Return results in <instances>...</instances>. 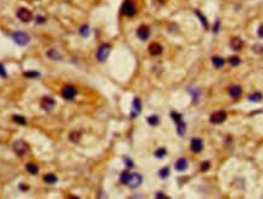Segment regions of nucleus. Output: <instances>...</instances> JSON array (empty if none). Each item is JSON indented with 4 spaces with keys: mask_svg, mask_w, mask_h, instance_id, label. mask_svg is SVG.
I'll use <instances>...</instances> for the list:
<instances>
[{
    "mask_svg": "<svg viewBox=\"0 0 263 199\" xmlns=\"http://www.w3.org/2000/svg\"><path fill=\"white\" fill-rule=\"evenodd\" d=\"M141 182H143V176L140 174H129L124 185H127L132 188H137L138 186L141 185Z\"/></svg>",
    "mask_w": 263,
    "mask_h": 199,
    "instance_id": "f257e3e1",
    "label": "nucleus"
},
{
    "mask_svg": "<svg viewBox=\"0 0 263 199\" xmlns=\"http://www.w3.org/2000/svg\"><path fill=\"white\" fill-rule=\"evenodd\" d=\"M110 50H111V48H110L108 44H106V43L101 44V45L99 47L97 51H96V60H97L99 62H104V61L107 59V56H108V54H110Z\"/></svg>",
    "mask_w": 263,
    "mask_h": 199,
    "instance_id": "f03ea898",
    "label": "nucleus"
},
{
    "mask_svg": "<svg viewBox=\"0 0 263 199\" xmlns=\"http://www.w3.org/2000/svg\"><path fill=\"white\" fill-rule=\"evenodd\" d=\"M12 39L18 45H27L29 43V36L24 32H15L12 33Z\"/></svg>",
    "mask_w": 263,
    "mask_h": 199,
    "instance_id": "7ed1b4c3",
    "label": "nucleus"
},
{
    "mask_svg": "<svg viewBox=\"0 0 263 199\" xmlns=\"http://www.w3.org/2000/svg\"><path fill=\"white\" fill-rule=\"evenodd\" d=\"M12 148H13L15 153H16L17 155H20V156H23V155L27 154V152H28V145H27V143L23 142V141H21V139H20V141H16V142L13 143Z\"/></svg>",
    "mask_w": 263,
    "mask_h": 199,
    "instance_id": "20e7f679",
    "label": "nucleus"
},
{
    "mask_svg": "<svg viewBox=\"0 0 263 199\" xmlns=\"http://www.w3.org/2000/svg\"><path fill=\"white\" fill-rule=\"evenodd\" d=\"M122 12H123V15H126V16H128V17L134 16L135 12H137L135 5H134L132 1L126 0V1L123 2V5H122Z\"/></svg>",
    "mask_w": 263,
    "mask_h": 199,
    "instance_id": "39448f33",
    "label": "nucleus"
},
{
    "mask_svg": "<svg viewBox=\"0 0 263 199\" xmlns=\"http://www.w3.org/2000/svg\"><path fill=\"white\" fill-rule=\"evenodd\" d=\"M225 118H227V112L224 110H218V111H216V112H213L211 115L210 120H211L212 123L218 125V123H223L225 121Z\"/></svg>",
    "mask_w": 263,
    "mask_h": 199,
    "instance_id": "423d86ee",
    "label": "nucleus"
},
{
    "mask_svg": "<svg viewBox=\"0 0 263 199\" xmlns=\"http://www.w3.org/2000/svg\"><path fill=\"white\" fill-rule=\"evenodd\" d=\"M17 17L22 21V22H31L32 20H33V15H32V12L29 11V10H27V9H24V7H21V9H18V11H17Z\"/></svg>",
    "mask_w": 263,
    "mask_h": 199,
    "instance_id": "0eeeda50",
    "label": "nucleus"
},
{
    "mask_svg": "<svg viewBox=\"0 0 263 199\" xmlns=\"http://www.w3.org/2000/svg\"><path fill=\"white\" fill-rule=\"evenodd\" d=\"M55 105H56V101L51 97H44L40 101V106L45 111H51L55 107Z\"/></svg>",
    "mask_w": 263,
    "mask_h": 199,
    "instance_id": "6e6552de",
    "label": "nucleus"
},
{
    "mask_svg": "<svg viewBox=\"0 0 263 199\" xmlns=\"http://www.w3.org/2000/svg\"><path fill=\"white\" fill-rule=\"evenodd\" d=\"M76 93H77V92H76V88H75L73 86H70V84L65 86V87L62 88V92H61L62 97L66 100H72L76 97Z\"/></svg>",
    "mask_w": 263,
    "mask_h": 199,
    "instance_id": "1a4fd4ad",
    "label": "nucleus"
},
{
    "mask_svg": "<svg viewBox=\"0 0 263 199\" xmlns=\"http://www.w3.org/2000/svg\"><path fill=\"white\" fill-rule=\"evenodd\" d=\"M137 36H138L139 39L146 40L149 38V36H150V28L148 26H140L138 28V31H137Z\"/></svg>",
    "mask_w": 263,
    "mask_h": 199,
    "instance_id": "9d476101",
    "label": "nucleus"
},
{
    "mask_svg": "<svg viewBox=\"0 0 263 199\" xmlns=\"http://www.w3.org/2000/svg\"><path fill=\"white\" fill-rule=\"evenodd\" d=\"M190 148H191V150L194 153H200L203 149V143H202V141L200 138H194V139H191Z\"/></svg>",
    "mask_w": 263,
    "mask_h": 199,
    "instance_id": "9b49d317",
    "label": "nucleus"
},
{
    "mask_svg": "<svg viewBox=\"0 0 263 199\" xmlns=\"http://www.w3.org/2000/svg\"><path fill=\"white\" fill-rule=\"evenodd\" d=\"M162 50H163V48H162V45L159 44V43H151L150 47H149V53H150L151 55H154V56L160 55V54L162 53Z\"/></svg>",
    "mask_w": 263,
    "mask_h": 199,
    "instance_id": "f8f14e48",
    "label": "nucleus"
},
{
    "mask_svg": "<svg viewBox=\"0 0 263 199\" xmlns=\"http://www.w3.org/2000/svg\"><path fill=\"white\" fill-rule=\"evenodd\" d=\"M141 111V101L139 98H135L133 100V110H132V114L130 116L132 117H137V115Z\"/></svg>",
    "mask_w": 263,
    "mask_h": 199,
    "instance_id": "ddd939ff",
    "label": "nucleus"
},
{
    "mask_svg": "<svg viewBox=\"0 0 263 199\" xmlns=\"http://www.w3.org/2000/svg\"><path fill=\"white\" fill-rule=\"evenodd\" d=\"M174 167H175V170H177V171H180V172L185 171V170H186V167H188V161H186V159H184V158L178 159V160L175 161Z\"/></svg>",
    "mask_w": 263,
    "mask_h": 199,
    "instance_id": "4468645a",
    "label": "nucleus"
},
{
    "mask_svg": "<svg viewBox=\"0 0 263 199\" xmlns=\"http://www.w3.org/2000/svg\"><path fill=\"white\" fill-rule=\"evenodd\" d=\"M241 93H243V89H241V87L238 86V84H234V86H232V87L229 88V94H230V97H233V98H239V97L241 96Z\"/></svg>",
    "mask_w": 263,
    "mask_h": 199,
    "instance_id": "2eb2a0df",
    "label": "nucleus"
},
{
    "mask_svg": "<svg viewBox=\"0 0 263 199\" xmlns=\"http://www.w3.org/2000/svg\"><path fill=\"white\" fill-rule=\"evenodd\" d=\"M243 40L239 38V37H234L232 40H230V47H232V49H234V50H240L241 48H243Z\"/></svg>",
    "mask_w": 263,
    "mask_h": 199,
    "instance_id": "dca6fc26",
    "label": "nucleus"
},
{
    "mask_svg": "<svg viewBox=\"0 0 263 199\" xmlns=\"http://www.w3.org/2000/svg\"><path fill=\"white\" fill-rule=\"evenodd\" d=\"M185 131H186V123H185L183 120L179 121V122H177V132H178V134H179L180 137L184 136Z\"/></svg>",
    "mask_w": 263,
    "mask_h": 199,
    "instance_id": "f3484780",
    "label": "nucleus"
},
{
    "mask_svg": "<svg viewBox=\"0 0 263 199\" xmlns=\"http://www.w3.org/2000/svg\"><path fill=\"white\" fill-rule=\"evenodd\" d=\"M46 56H48L49 59H51V60H61V59H62L61 55H60L55 49L48 50V51H46Z\"/></svg>",
    "mask_w": 263,
    "mask_h": 199,
    "instance_id": "a211bd4d",
    "label": "nucleus"
},
{
    "mask_svg": "<svg viewBox=\"0 0 263 199\" xmlns=\"http://www.w3.org/2000/svg\"><path fill=\"white\" fill-rule=\"evenodd\" d=\"M26 170H27L29 174H32V175H37L38 171H39L38 166H37L35 164H32V163H29V164L26 165Z\"/></svg>",
    "mask_w": 263,
    "mask_h": 199,
    "instance_id": "6ab92c4d",
    "label": "nucleus"
},
{
    "mask_svg": "<svg viewBox=\"0 0 263 199\" xmlns=\"http://www.w3.org/2000/svg\"><path fill=\"white\" fill-rule=\"evenodd\" d=\"M212 62H213V65L216 66V67H223V65L225 64V61H224V59H222V58H219V56H213L212 58Z\"/></svg>",
    "mask_w": 263,
    "mask_h": 199,
    "instance_id": "aec40b11",
    "label": "nucleus"
},
{
    "mask_svg": "<svg viewBox=\"0 0 263 199\" xmlns=\"http://www.w3.org/2000/svg\"><path fill=\"white\" fill-rule=\"evenodd\" d=\"M44 181H45L46 183H49V185H54V183H56L57 177H56L54 174H48V175L44 176Z\"/></svg>",
    "mask_w": 263,
    "mask_h": 199,
    "instance_id": "412c9836",
    "label": "nucleus"
},
{
    "mask_svg": "<svg viewBox=\"0 0 263 199\" xmlns=\"http://www.w3.org/2000/svg\"><path fill=\"white\" fill-rule=\"evenodd\" d=\"M70 139L73 142V143H78L81 141V132L78 131H73L70 133Z\"/></svg>",
    "mask_w": 263,
    "mask_h": 199,
    "instance_id": "4be33fe9",
    "label": "nucleus"
},
{
    "mask_svg": "<svg viewBox=\"0 0 263 199\" xmlns=\"http://www.w3.org/2000/svg\"><path fill=\"white\" fill-rule=\"evenodd\" d=\"M12 120H13L15 122H17L18 125H22V126H24V125L27 123V121H26V118H24L23 116H21V115H13V117H12Z\"/></svg>",
    "mask_w": 263,
    "mask_h": 199,
    "instance_id": "5701e85b",
    "label": "nucleus"
},
{
    "mask_svg": "<svg viewBox=\"0 0 263 199\" xmlns=\"http://www.w3.org/2000/svg\"><path fill=\"white\" fill-rule=\"evenodd\" d=\"M23 76L27 78H37L40 76V73L37 71H26V72H23Z\"/></svg>",
    "mask_w": 263,
    "mask_h": 199,
    "instance_id": "b1692460",
    "label": "nucleus"
},
{
    "mask_svg": "<svg viewBox=\"0 0 263 199\" xmlns=\"http://www.w3.org/2000/svg\"><path fill=\"white\" fill-rule=\"evenodd\" d=\"M148 122H149L151 126H156V125L160 122V118H159L157 115H151V116L148 117Z\"/></svg>",
    "mask_w": 263,
    "mask_h": 199,
    "instance_id": "393cba45",
    "label": "nucleus"
},
{
    "mask_svg": "<svg viewBox=\"0 0 263 199\" xmlns=\"http://www.w3.org/2000/svg\"><path fill=\"white\" fill-rule=\"evenodd\" d=\"M195 15H197L199 17H200V21L202 22V24H203V27L207 29L208 28V23H207V21H206V18H205V16L200 12V11H197V10H195Z\"/></svg>",
    "mask_w": 263,
    "mask_h": 199,
    "instance_id": "a878e982",
    "label": "nucleus"
},
{
    "mask_svg": "<svg viewBox=\"0 0 263 199\" xmlns=\"http://www.w3.org/2000/svg\"><path fill=\"white\" fill-rule=\"evenodd\" d=\"M249 100L255 101V103H258V101L262 100V94H261V93H254V94H251V96L249 97Z\"/></svg>",
    "mask_w": 263,
    "mask_h": 199,
    "instance_id": "bb28decb",
    "label": "nucleus"
},
{
    "mask_svg": "<svg viewBox=\"0 0 263 199\" xmlns=\"http://www.w3.org/2000/svg\"><path fill=\"white\" fill-rule=\"evenodd\" d=\"M159 175H160V177H161V178H167V177L170 176V169H168V167H163V169H161V170L159 171Z\"/></svg>",
    "mask_w": 263,
    "mask_h": 199,
    "instance_id": "cd10ccee",
    "label": "nucleus"
},
{
    "mask_svg": "<svg viewBox=\"0 0 263 199\" xmlns=\"http://www.w3.org/2000/svg\"><path fill=\"white\" fill-rule=\"evenodd\" d=\"M165 155H166V149L165 148H160V149H157L155 152V156L159 158V159H162Z\"/></svg>",
    "mask_w": 263,
    "mask_h": 199,
    "instance_id": "c85d7f7f",
    "label": "nucleus"
},
{
    "mask_svg": "<svg viewBox=\"0 0 263 199\" xmlns=\"http://www.w3.org/2000/svg\"><path fill=\"white\" fill-rule=\"evenodd\" d=\"M171 117H172V118L174 120V121H175V123L183 120V116H181L180 114H178V112H175V111H172V112H171Z\"/></svg>",
    "mask_w": 263,
    "mask_h": 199,
    "instance_id": "c756f323",
    "label": "nucleus"
},
{
    "mask_svg": "<svg viewBox=\"0 0 263 199\" xmlns=\"http://www.w3.org/2000/svg\"><path fill=\"white\" fill-rule=\"evenodd\" d=\"M229 62H230L232 66H238V65L240 64V59H239L238 56H230Z\"/></svg>",
    "mask_w": 263,
    "mask_h": 199,
    "instance_id": "7c9ffc66",
    "label": "nucleus"
},
{
    "mask_svg": "<svg viewBox=\"0 0 263 199\" xmlns=\"http://www.w3.org/2000/svg\"><path fill=\"white\" fill-rule=\"evenodd\" d=\"M79 32H81V34H82L83 37H88V36H89V27H88L87 24L82 26V27L79 28Z\"/></svg>",
    "mask_w": 263,
    "mask_h": 199,
    "instance_id": "2f4dec72",
    "label": "nucleus"
},
{
    "mask_svg": "<svg viewBox=\"0 0 263 199\" xmlns=\"http://www.w3.org/2000/svg\"><path fill=\"white\" fill-rule=\"evenodd\" d=\"M123 160H124V163L127 164V166H128V167H133V166H134V163H133L129 158H127V156H126V158H123Z\"/></svg>",
    "mask_w": 263,
    "mask_h": 199,
    "instance_id": "473e14b6",
    "label": "nucleus"
},
{
    "mask_svg": "<svg viewBox=\"0 0 263 199\" xmlns=\"http://www.w3.org/2000/svg\"><path fill=\"white\" fill-rule=\"evenodd\" d=\"M128 175H129V172H128V171L122 172V175H121V182H122V183H126V180H127Z\"/></svg>",
    "mask_w": 263,
    "mask_h": 199,
    "instance_id": "72a5a7b5",
    "label": "nucleus"
},
{
    "mask_svg": "<svg viewBox=\"0 0 263 199\" xmlns=\"http://www.w3.org/2000/svg\"><path fill=\"white\" fill-rule=\"evenodd\" d=\"M0 76H1L2 78H5V77L7 76V73H6L5 67H4V65H2V64H0Z\"/></svg>",
    "mask_w": 263,
    "mask_h": 199,
    "instance_id": "f704fd0d",
    "label": "nucleus"
},
{
    "mask_svg": "<svg viewBox=\"0 0 263 199\" xmlns=\"http://www.w3.org/2000/svg\"><path fill=\"white\" fill-rule=\"evenodd\" d=\"M45 21H46V18H45L44 16H37V17H35V22H37V23H40V24H42V23H44Z\"/></svg>",
    "mask_w": 263,
    "mask_h": 199,
    "instance_id": "c9c22d12",
    "label": "nucleus"
},
{
    "mask_svg": "<svg viewBox=\"0 0 263 199\" xmlns=\"http://www.w3.org/2000/svg\"><path fill=\"white\" fill-rule=\"evenodd\" d=\"M208 169H210V163H208V161L201 164V170H202V171H206V170H208Z\"/></svg>",
    "mask_w": 263,
    "mask_h": 199,
    "instance_id": "e433bc0d",
    "label": "nucleus"
},
{
    "mask_svg": "<svg viewBox=\"0 0 263 199\" xmlns=\"http://www.w3.org/2000/svg\"><path fill=\"white\" fill-rule=\"evenodd\" d=\"M254 50H255V51H257V53H260V51L262 53L263 47H261V45H255V47H254Z\"/></svg>",
    "mask_w": 263,
    "mask_h": 199,
    "instance_id": "4c0bfd02",
    "label": "nucleus"
},
{
    "mask_svg": "<svg viewBox=\"0 0 263 199\" xmlns=\"http://www.w3.org/2000/svg\"><path fill=\"white\" fill-rule=\"evenodd\" d=\"M156 198L159 199H166L167 197L163 194V193H161V192H159V193H156Z\"/></svg>",
    "mask_w": 263,
    "mask_h": 199,
    "instance_id": "58836bf2",
    "label": "nucleus"
},
{
    "mask_svg": "<svg viewBox=\"0 0 263 199\" xmlns=\"http://www.w3.org/2000/svg\"><path fill=\"white\" fill-rule=\"evenodd\" d=\"M20 188H21L22 191H28V190H29V187H28V186H26L24 183H21V185H20Z\"/></svg>",
    "mask_w": 263,
    "mask_h": 199,
    "instance_id": "ea45409f",
    "label": "nucleus"
},
{
    "mask_svg": "<svg viewBox=\"0 0 263 199\" xmlns=\"http://www.w3.org/2000/svg\"><path fill=\"white\" fill-rule=\"evenodd\" d=\"M258 36H260L261 38H263V24L258 28Z\"/></svg>",
    "mask_w": 263,
    "mask_h": 199,
    "instance_id": "a19ab883",
    "label": "nucleus"
}]
</instances>
